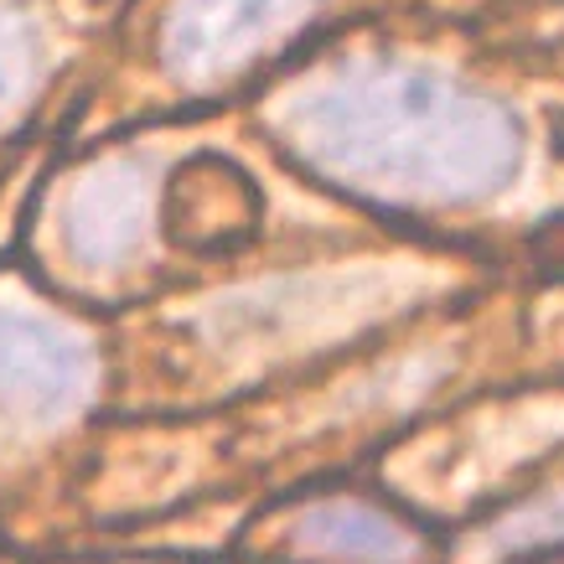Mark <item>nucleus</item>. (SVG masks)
Instances as JSON below:
<instances>
[{"instance_id": "obj_1", "label": "nucleus", "mask_w": 564, "mask_h": 564, "mask_svg": "<svg viewBox=\"0 0 564 564\" xmlns=\"http://www.w3.org/2000/svg\"><path fill=\"white\" fill-rule=\"evenodd\" d=\"M295 140L316 172L393 203H466L518 166V124L492 99L430 73H343L295 104Z\"/></svg>"}, {"instance_id": "obj_2", "label": "nucleus", "mask_w": 564, "mask_h": 564, "mask_svg": "<svg viewBox=\"0 0 564 564\" xmlns=\"http://www.w3.org/2000/svg\"><path fill=\"white\" fill-rule=\"evenodd\" d=\"M311 6L316 0H176L161 57L182 84H213L274 47Z\"/></svg>"}, {"instance_id": "obj_3", "label": "nucleus", "mask_w": 564, "mask_h": 564, "mask_svg": "<svg viewBox=\"0 0 564 564\" xmlns=\"http://www.w3.org/2000/svg\"><path fill=\"white\" fill-rule=\"evenodd\" d=\"M88 393V352L63 326L0 311V420L47 425L78 410Z\"/></svg>"}, {"instance_id": "obj_4", "label": "nucleus", "mask_w": 564, "mask_h": 564, "mask_svg": "<svg viewBox=\"0 0 564 564\" xmlns=\"http://www.w3.org/2000/svg\"><path fill=\"white\" fill-rule=\"evenodd\" d=\"M145 223V182L130 166H104L88 176L68 207V239L84 264H115L135 249Z\"/></svg>"}, {"instance_id": "obj_5", "label": "nucleus", "mask_w": 564, "mask_h": 564, "mask_svg": "<svg viewBox=\"0 0 564 564\" xmlns=\"http://www.w3.org/2000/svg\"><path fill=\"white\" fill-rule=\"evenodd\" d=\"M326 529V549L332 554H343V560H373V564H393L410 554L404 544V533L383 523V518L362 513V508H326L322 518Z\"/></svg>"}, {"instance_id": "obj_6", "label": "nucleus", "mask_w": 564, "mask_h": 564, "mask_svg": "<svg viewBox=\"0 0 564 564\" xmlns=\"http://www.w3.org/2000/svg\"><path fill=\"white\" fill-rule=\"evenodd\" d=\"M36 78H42V42L26 21L0 11V120L32 99Z\"/></svg>"}]
</instances>
